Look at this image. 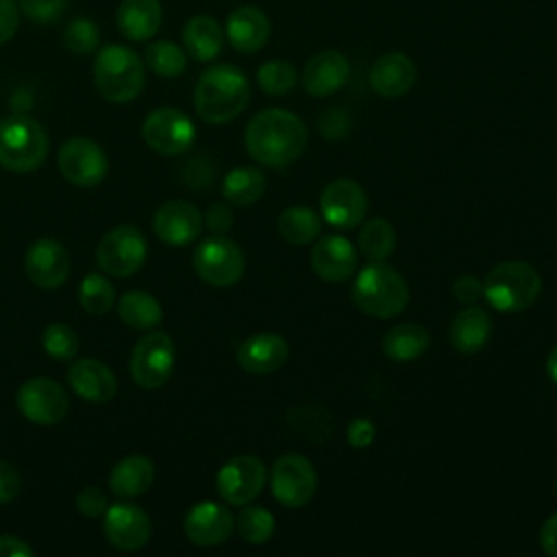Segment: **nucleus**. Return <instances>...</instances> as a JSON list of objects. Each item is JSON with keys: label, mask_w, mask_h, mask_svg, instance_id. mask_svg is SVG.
I'll list each match as a JSON object with an SVG mask.
<instances>
[{"label": "nucleus", "mask_w": 557, "mask_h": 557, "mask_svg": "<svg viewBox=\"0 0 557 557\" xmlns=\"http://www.w3.org/2000/svg\"><path fill=\"white\" fill-rule=\"evenodd\" d=\"M246 150L268 168L294 163L307 146L305 122L285 109H263L246 126Z\"/></svg>", "instance_id": "1"}, {"label": "nucleus", "mask_w": 557, "mask_h": 557, "mask_svg": "<svg viewBox=\"0 0 557 557\" xmlns=\"http://www.w3.org/2000/svg\"><path fill=\"white\" fill-rule=\"evenodd\" d=\"M250 98L246 74L235 65H213L205 70L194 89L196 113L209 124H224L237 117Z\"/></svg>", "instance_id": "2"}, {"label": "nucleus", "mask_w": 557, "mask_h": 557, "mask_svg": "<svg viewBox=\"0 0 557 557\" xmlns=\"http://www.w3.org/2000/svg\"><path fill=\"white\" fill-rule=\"evenodd\" d=\"M94 81L100 96L109 102H131L146 83V70L139 54L122 44H107L94 61Z\"/></svg>", "instance_id": "3"}, {"label": "nucleus", "mask_w": 557, "mask_h": 557, "mask_svg": "<svg viewBox=\"0 0 557 557\" xmlns=\"http://www.w3.org/2000/svg\"><path fill=\"white\" fill-rule=\"evenodd\" d=\"M355 305L374 318H392L409 302V287L405 278L383 261H374L359 270L352 283Z\"/></svg>", "instance_id": "4"}, {"label": "nucleus", "mask_w": 557, "mask_h": 557, "mask_svg": "<svg viewBox=\"0 0 557 557\" xmlns=\"http://www.w3.org/2000/svg\"><path fill=\"white\" fill-rule=\"evenodd\" d=\"M542 292L537 270L527 261H503L483 281V298L500 313L531 307Z\"/></svg>", "instance_id": "5"}, {"label": "nucleus", "mask_w": 557, "mask_h": 557, "mask_svg": "<svg viewBox=\"0 0 557 557\" xmlns=\"http://www.w3.org/2000/svg\"><path fill=\"white\" fill-rule=\"evenodd\" d=\"M48 152V137L41 124L28 115H7L0 120V165L11 172L39 168Z\"/></svg>", "instance_id": "6"}, {"label": "nucleus", "mask_w": 557, "mask_h": 557, "mask_svg": "<svg viewBox=\"0 0 557 557\" xmlns=\"http://www.w3.org/2000/svg\"><path fill=\"white\" fill-rule=\"evenodd\" d=\"M194 270L209 285L228 287L244 274V252L233 239L215 233L196 246Z\"/></svg>", "instance_id": "7"}, {"label": "nucleus", "mask_w": 557, "mask_h": 557, "mask_svg": "<svg viewBox=\"0 0 557 557\" xmlns=\"http://www.w3.org/2000/svg\"><path fill=\"white\" fill-rule=\"evenodd\" d=\"M270 487L274 498L292 509L307 505L318 487V474L313 463L298 453L281 455L270 474Z\"/></svg>", "instance_id": "8"}, {"label": "nucleus", "mask_w": 557, "mask_h": 557, "mask_svg": "<svg viewBox=\"0 0 557 557\" xmlns=\"http://www.w3.org/2000/svg\"><path fill=\"white\" fill-rule=\"evenodd\" d=\"M141 135L154 152L174 157L191 148L196 128L183 111L174 107H159L146 115Z\"/></svg>", "instance_id": "9"}, {"label": "nucleus", "mask_w": 557, "mask_h": 557, "mask_svg": "<svg viewBox=\"0 0 557 557\" xmlns=\"http://www.w3.org/2000/svg\"><path fill=\"white\" fill-rule=\"evenodd\" d=\"M174 368V342L161 333L152 331L144 335L131 355V376L144 389L161 387Z\"/></svg>", "instance_id": "10"}, {"label": "nucleus", "mask_w": 557, "mask_h": 557, "mask_svg": "<svg viewBox=\"0 0 557 557\" xmlns=\"http://www.w3.org/2000/svg\"><path fill=\"white\" fill-rule=\"evenodd\" d=\"M20 413L35 424H57L67 416L70 398L67 392L52 379L35 376L20 385L15 394Z\"/></svg>", "instance_id": "11"}, {"label": "nucleus", "mask_w": 557, "mask_h": 557, "mask_svg": "<svg viewBox=\"0 0 557 557\" xmlns=\"http://www.w3.org/2000/svg\"><path fill=\"white\" fill-rule=\"evenodd\" d=\"M96 259L107 274L131 276L146 259V237L131 224L115 226L100 239Z\"/></svg>", "instance_id": "12"}, {"label": "nucleus", "mask_w": 557, "mask_h": 557, "mask_svg": "<svg viewBox=\"0 0 557 557\" xmlns=\"http://www.w3.org/2000/svg\"><path fill=\"white\" fill-rule=\"evenodd\" d=\"M265 479L268 472L259 457L237 455L220 468L215 476V487L222 500H226L228 505H248L261 494Z\"/></svg>", "instance_id": "13"}, {"label": "nucleus", "mask_w": 557, "mask_h": 557, "mask_svg": "<svg viewBox=\"0 0 557 557\" xmlns=\"http://www.w3.org/2000/svg\"><path fill=\"white\" fill-rule=\"evenodd\" d=\"M59 170L65 181L78 187H94L107 176V154L89 137H70L59 148Z\"/></svg>", "instance_id": "14"}, {"label": "nucleus", "mask_w": 557, "mask_h": 557, "mask_svg": "<svg viewBox=\"0 0 557 557\" xmlns=\"http://www.w3.org/2000/svg\"><path fill=\"white\" fill-rule=\"evenodd\" d=\"M322 220L339 231H350L361 224L368 211V196L363 187L350 178H337L320 194Z\"/></svg>", "instance_id": "15"}, {"label": "nucleus", "mask_w": 557, "mask_h": 557, "mask_svg": "<svg viewBox=\"0 0 557 557\" xmlns=\"http://www.w3.org/2000/svg\"><path fill=\"white\" fill-rule=\"evenodd\" d=\"M102 531L111 546H115L117 550L131 553L148 544L152 524L148 513L141 507L133 503H115V505H109L104 511Z\"/></svg>", "instance_id": "16"}, {"label": "nucleus", "mask_w": 557, "mask_h": 557, "mask_svg": "<svg viewBox=\"0 0 557 557\" xmlns=\"http://www.w3.org/2000/svg\"><path fill=\"white\" fill-rule=\"evenodd\" d=\"M233 527H235V520L231 511L215 500L196 503L187 511L183 522L187 540L198 546L222 544L233 533Z\"/></svg>", "instance_id": "17"}, {"label": "nucleus", "mask_w": 557, "mask_h": 557, "mask_svg": "<svg viewBox=\"0 0 557 557\" xmlns=\"http://www.w3.org/2000/svg\"><path fill=\"white\" fill-rule=\"evenodd\" d=\"M152 228L163 244L185 246L200 235L202 215L191 202L170 200L154 211Z\"/></svg>", "instance_id": "18"}, {"label": "nucleus", "mask_w": 557, "mask_h": 557, "mask_svg": "<svg viewBox=\"0 0 557 557\" xmlns=\"http://www.w3.org/2000/svg\"><path fill=\"white\" fill-rule=\"evenodd\" d=\"M26 274L41 289H54L70 274V257L57 239H37L26 252Z\"/></svg>", "instance_id": "19"}, {"label": "nucleus", "mask_w": 557, "mask_h": 557, "mask_svg": "<svg viewBox=\"0 0 557 557\" xmlns=\"http://www.w3.org/2000/svg\"><path fill=\"white\" fill-rule=\"evenodd\" d=\"M311 265L320 278L342 283L357 270V250L342 235H324L311 250Z\"/></svg>", "instance_id": "20"}, {"label": "nucleus", "mask_w": 557, "mask_h": 557, "mask_svg": "<svg viewBox=\"0 0 557 557\" xmlns=\"http://www.w3.org/2000/svg\"><path fill=\"white\" fill-rule=\"evenodd\" d=\"M350 76L348 59L337 50H322L313 54L302 70V87L307 94L322 98L335 94Z\"/></svg>", "instance_id": "21"}, {"label": "nucleus", "mask_w": 557, "mask_h": 557, "mask_svg": "<svg viewBox=\"0 0 557 557\" xmlns=\"http://www.w3.org/2000/svg\"><path fill=\"white\" fill-rule=\"evenodd\" d=\"M289 357L287 342L276 333H257L237 348V363L250 374L276 372Z\"/></svg>", "instance_id": "22"}, {"label": "nucleus", "mask_w": 557, "mask_h": 557, "mask_svg": "<svg viewBox=\"0 0 557 557\" xmlns=\"http://www.w3.org/2000/svg\"><path fill=\"white\" fill-rule=\"evenodd\" d=\"M67 383L89 403H109L117 392V379L109 366L98 359H78L67 370Z\"/></svg>", "instance_id": "23"}, {"label": "nucleus", "mask_w": 557, "mask_h": 557, "mask_svg": "<svg viewBox=\"0 0 557 557\" xmlns=\"http://www.w3.org/2000/svg\"><path fill=\"white\" fill-rule=\"evenodd\" d=\"M226 39L242 54L261 50L270 39L268 15L252 4L235 9L226 20Z\"/></svg>", "instance_id": "24"}, {"label": "nucleus", "mask_w": 557, "mask_h": 557, "mask_svg": "<svg viewBox=\"0 0 557 557\" xmlns=\"http://www.w3.org/2000/svg\"><path fill=\"white\" fill-rule=\"evenodd\" d=\"M416 65L403 52L381 54L370 70V85L383 98H400L416 83Z\"/></svg>", "instance_id": "25"}, {"label": "nucleus", "mask_w": 557, "mask_h": 557, "mask_svg": "<svg viewBox=\"0 0 557 557\" xmlns=\"http://www.w3.org/2000/svg\"><path fill=\"white\" fill-rule=\"evenodd\" d=\"M161 2L159 0H122L117 7V30L128 41H148L161 26Z\"/></svg>", "instance_id": "26"}, {"label": "nucleus", "mask_w": 557, "mask_h": 557, "mask_svg": "<svg viewBox=\"0 0 557 557\" xmlns=\"http://www.w3.org/2000/svg\"><path fill=\"white\" fill-rule=\"evenodd\" d=\"M448 335L455 350L463 355L479 352L492 337V318L485 309L468 305L453 318Z\"/></svg>", "instance_id": "27"}, {"label": "nucleus", "mask_w": 557, "mask_h": 557, "mask_svg": "<svg viewBox=\"0 0 557 557\" xmlns=\"http://www.w3.org/2000/svg\"><path fill=\"white\" fill-rule=\"evenodd\" d=\"M154 481V463L144 455H128L120 459L111 474L109 487L120 498H135L148 492Z\"/></svg>", "instance_id": "28"}, {"label": "nucleus", "mask_w": 557, "mask_h": 557, "mask_svg": "<svg viewBox=\"0 0 557 557\" xmlns=\"http://www.w3.org/2000/svg\"><path fill=\"white\" fill-rule=\"evenodd\" d=\"M183 46L196 61H211L222 52L224 30L211 15H196L183 28Z\"/></svg>", "instance_id": "29"}, {"label": "nucleus", "mask_w": 557, "mask_h": 557, "mask_svg": "<svg viewBox=\"0 0 557 557\" xmlns=\"http://www.w3.org/2000/svg\"><path fill=\"white\" fill-rule=\"evenodd\" d=\"M431 344L429 331L422 324L405 322L392 326L383 337V352L394 361H413L426 352Z\"/></svg>", "instance_id": "30"}, {"label": "nucleus", "mask_w": 557, "mask_h": 557, "mask_svg": "<svg viewBox=\"0 0 557 557\" xmlns=\"http://www.w3.org/2000/svg\"><path fill=\"white\" fill-rule=\"evenodd\" d=\"M265 174L259 168H250V165H242V168H233L224 181H222V196L231 202V205H252L257 202L263 191H265Z\"/></svg>", "instance_id": "31"}, {"label": "nucleus", "mask_w": 557, "mask_h": 557, "mask_svg": "<svg viewBox=\"0 0 557 557\" xmlns=\"http://www.w3.org/2000/svg\"><path fill=\"white\" fill-rule=\"evenodd\" d=\"M320 231H322V220L307 205L287 207L278 215V233L292 246L311 244L320 235Z\"/></svg>", "instance_id": "32"}, {"label": "nucleus", "mask_w": 557, "mask_h": 557, "mask_svg": "<svg viewBox=\"0 0 557 557\" xmlns=\"http://www.w3.org/2000/svg\"><path fill=\"white\" fill-rule=\"evenodd\" d=\"M117 315L124 324H128L133 329L150 331L161 322L163 311H161L159 300L152 294L141 292V289H131L120 298Z\"/></svg>", "instance_id": "33"}, {"label": "nucleus", "mask_w": 557, "mask_h": 557, "mask_svg": "<svg viewBox=\"0 0 557 557\" xmlns=\"http://www.w3.org/2000/svg\"><path fill=\"white\" fill-rule=\"evenodd\" d=\"M357 246H359V252L370 261H385L394 246H396V233H394V226L383 220V218H374V220H368L361 231H359V237H357Z\"/></svg>", "instance_id": "34"}, {"label": "nucleus", "mask_w": 557, "mask_h": 557, "mask_svg": "<svg viewBox=\"0 0 557 557\" xmlns=\"http://www.w3.org/2000/svg\"><path fill=\"white\" fill-rule=\"evenodd\" d=\"M144 61L157 76H163V78H176L187 67V57L183 48L168 39L148 44L144 50Z\"/></svg>", "instance_id": "35"}, {"label": "nucleus", "mask_w": 557, "mask_h": 557, "mask_svg": "<svg viewBox=\"0 0 557 557\" xmlns=\"http://www.w3.org/2000/svg\"><path fill=\"white\" fill-rule=\"evenodd\" d=\"M81 307L91 315H104L115 302V287L102 274H87L78 287Z\"/></svg>", "instance_id": "36"}, {"label": "nucleus", "mask_w": 557, "mask_h": 557, "mask_svg": "<svg viewBox=\"0 0 557 557\" xmlns=\"http://www.w3.org/2000/svg\"><path fill=\"white\" fill-rule=\"evenodd\" d=\"M237 531L250 544H265L274 535V516L259 505H248L237 516Z\"/></svg>", "instance_id": "37"}, {"label": "nucleus", "mask_w": 557, "mask_h": 557, "mask_svg": "<svg viewBox=\"0 0 557 557\" xmlns=\"http://www.w3.org/2000/svg\"><path fill=\"white\" fill-rule=\"evenodd\" d=\"M296 81H298L296 67L289 61H283V59L265 61L257 70V83L270 96H283V94L292 91Z\"/></svg>", "instance_id": "38"}, {"label": "nucleus", "mask_w": 557, "mask_h": 557, "mask_svg": "<svg viewBox=\"0 0 557 557\" xmlns=\"http://www.w3.org/2000/svg\"><path fill=\"white\" fill-rule=\"evenodd\" d=\"M41 346L48 357L67 361L78 352V335L74 333L72 326L54 322V324L46 326V331L41 335Z\"/></svg>", "instance_id": "39"}, {"label": "nucleus", "mask_w": 557, "mask_h": 557, "mask_svg": "<svg viewBox=\"0 0 557 557\" xmlns=\"http://www.w3.org/2000/svg\"><path fill=\"white\" fill-rule=\"evenodd\" d=\"M287 420H289V424L298 433H302V435H307L311 440H326L331 429H333L331 416L324 409H320V407L294 409V411H289Z\"/></svg>", "instance_id": "40"}, {"label": "nucleus", "mask_w": 557, "mask_h": 557, "mask_svg": "<svg viewBox=\"0 0 557 557\" xmlns=\"http://www.w3.org/2000/svg\"><path fill=\"white\" fill-rule=\"evenodd\" d=\"M63 41H65L67 50H72L74 54H89L100 44V30L94 20L74 17L63 33Z\"/></svg>", "instance_id": "41"}, {"label": "nucleus", "mask_w": 557, "mask_h": 557, "mask_svg": "<svg viewBox=\"0 0 557 557\" xmlns=\"http://www.w3.org/2000/svg\"><path fill=\"white\" fill-rule=\"evenodd\" d=\"M17 7L35 22L48 24L63 15L67 0H17Z\"/></svg>", "instance_id": "42"}, {"label": "nucleus", "mask_w": 557, "mask_h": 557, "mask_svg": "<svg viewBox=\"0 0 557 557\" xmlns=\"http://www.w3.org/2000/svg\"><path fill=\"white\" fill-rule=\"evenodd\" d=\"M109 507V500H107V494L104 490L96 487V485H89V487H83L76 496V509L85 516V518H100L104 516Z\"/></svg>", "instance_id": "43"}, {"label": "nucleus", "mask_w": 557, "mask_h": 557, "mask_svg": "<svg viewBox=\"0 0 557 557\" xmlns=\"http://www.w3.org/2000/svg\"><path fill=\"white\" fill-rule=\"evenodd\" d=\"M350 128V115L344 109H329L320 117V133H324L329 139H339Z\"/></svg>", "instance_id": "44"}, {"label": "nucleus", "mask_w": 557, "mask_h": 557, "mask_svg": "<svg viewBox=\"0 0 557 557\" xmlns=\"http://www.w3.org/2000/svg\"><path fill=\"white\" fill-rule=\"evenodd\" d=\"M453 296L461 305H474L483 296V283L472 274L457 276V281L453 283Z\"/></svg>", "instance_id": "45"}, {"label": "nucleus", "mask_w": 557, "mask_h": 557, "mask_svg": "<svg viewBox=\"0 0 557 557\" xmlns=\"http://www.w3.org/2000/svg\"><path fill=\"white\" fill-rule=\"evenodd\" d=\"M374 435H376V426L372 420L368 418H355L348 429H346V440L350 446L355 448H366L374 442Z\"/></svg>", "instance_id": "46"}, {"label": "nucleus", "mask_w": 557, "mask_h": 557, "mask_svg": "<svg viewBox=\"0 0 557 557\" xmlns=\"http://www.w3.org/2000/svg\"><path fill=\"white\" fill-rule=\"evenodd\" d=\"M22 487V479L15 466H11L9 461H0V505L2 503H11Z\"/></svg>", "instance_id": "47"}, {"label": "nucleus", "mask_w": 557, "mask_h": 557, "mask_svg": "<svg viewBox=\"0 0 557 557\" xmlns=\"http://www.w3.org/2000/svg\"><path fill=\"white\" fill-rule=\"evenodd\" d=\"M20 24V9L15 0H0V46L7 44Z\"/></svg>", "instance_id": "48"}, {"label": "nucleus", "mask_w": 557, "mask_h": 557, "mask_svg": "<svg viewBox=\"0 0 557 557\" xmlns=\"http://www.w3.org/2000/svg\"><path fill=\"white\" fill-rule=\"evenodd\" d=\"M205 224L209 226V231H213L218 235L226 233L233 226V211H231V207L224 205V202L211 205L207 209V213H205Z\"/></svg>", "instance_id": "49"}, {"label": "nucleus", "mask_w": 557, "mask_h": 557, "mask_svg": "<svg viewBox=\"0 0 557 557\" xmlns=\"http://www.w3.org/2000/svg\"><path fill=\"white\" fill-rule=\"evenodd\" d=\"M185 178L191 187H207L213 181V165L209 159L198 157L187 163L185 168Z\"/></svg>", "instance_id": "50"}, {"label": "nucleus", "mask_w": 557, "mask_h": 557, "mask_svg": "<svg viewBox=\"0 0 557 557\" xmlns=\"http://www.w3.org/2000/svg\"><path fill=\"white\" fill-rule=\"evenodd\" d=\"M0 557H33V548L15 535H0Z\"/></svg>", "instance_id": "51"}, {"label": "nucleus", "mask_w": 557, "mask_h": 557, "mask_svg": "<svg viewBox=\"0 0 557 557\" xmlns=\"http://www.w3.org/2000/svg\"><path fill=\"white\" fill-rule=\"evenodd\" d=\"M540 546L546 555L557 557V511L542 524L540 531Z\"/></svg>", "instance_id": "52"}, {"label": "nucleus", "mask_w": 557, "mask_h": 557, "mask_svg": "<svg viewBox=\"0 0 557 557\" xmlns=\"http://www.w3.org/2000/svg\"><path fill=\"white\" fill-rule=\"evenodd\" d=\"M546 372L553 379V383L557 385V346L550 350V355L546 359Z\"/></svg>", "instance_id": "53"}, {"label": "nucleus", "mask_w": 557, "mask_h": 557, "mask_svg": "<svg viewBox=\"0 0 557 557\" xmlns=\"http://www.w3.org/2000/svg\"><path fill=\"white\" fill-rule=\"evenodd\" d=\"M555 494H557V479H555Z\"/></svg>", "instance_id": "54"}]
</instances>
